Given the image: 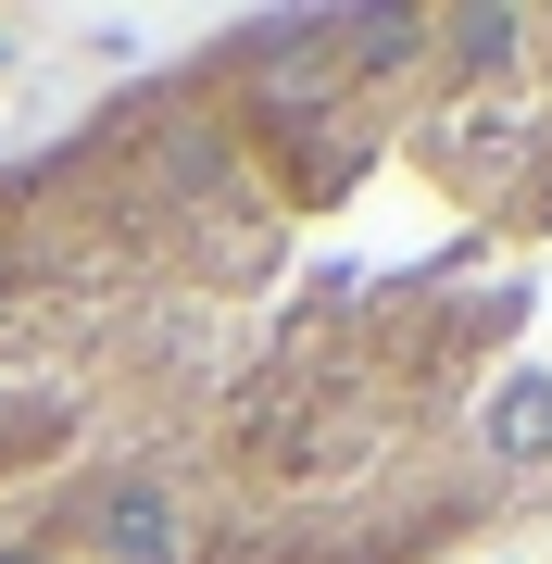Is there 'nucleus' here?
I'll use <instances>...</instances> for the list:
<instances>
[{"label":"nucleus","instance_id":"nucleus-1","mask_svg":"<svg viewBox=\"0 0 552 564\" xmlns=\"http://www.w3.org/2000/svg\"><path fill=\"white\" fill-rule=\"evenodd\" d=\"M552 527V0L251 13L0 151V564H477Z\"/></svg>","mask_w":552,"mask_h":564}]
</instances>
